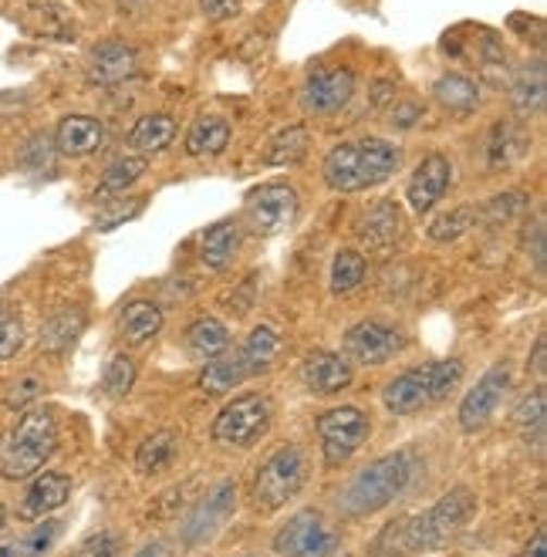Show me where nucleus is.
I'll return each mask as SVG.
<instances>
[{"mask_svg":"<svg viewBox=\"0 0 547 557\" xmlns=\"http://www.w3.org/2000/svg\"><path fill=\"white\" fill-rule=\"evenodd\" d=\"M473 513H476L473 490L453 486V490H446L433 507L385 523L378 537L372 541L369 554L372 557H415L423 550H439L457 534L467 531Z\"/></svg>","mask_w":547,"mask_h":557,"instance_id":"obj_1","label":"nucleus"},{"mask_svg":"<svg viewBox=\"0 0 547 557\" xmlns=\"http://www.w3.org/2000/svg\"><path fill=\"white\" fill-rule=\"evenodd\" d=\"M420 473H423V456L415 449L402 446L396 453H385L348 480V486L338 494V507L345 517L378 513L382 507L406 497L412 483L420 480Z\"/></svg>","mask_w":547,"mask_h":557,"instance_id":"obj_2","label":"nucleus"},{"mask_svg":"<svg viewBox=\"0 0 547 557\" xmlns=\"http://www.w3.org/2000/svg\"><path fill=\"white\" fill-rule=\"evenodd\" d=\"M402 166V149L385 139H359L341 143L325 156V183L335 193H362L385 183Z\"/></svg>","mask_w":547,"mask_h":557,"instance_id":"obj_3","label":"nucleus"},{"mask_svg":"<svg viewBox=\"0 0 547 557\" xmlns=\"http://www.w3.org/2000/svg\"><path fill=\"white\" fill-rule=\"evenodd\" d=\"M467 369L460 358H439V362H426L406 369L389 385L382 388V406L393 416H415L436 403H443L449 392L463 382Z\"/></svg>","mask_w":547,"mask_h":557,"instance_id":"obj_4","label":"nucleus"},{"mask_svg":"<svg viewBox=\"0 0 547 557\" xmlns=\"http://www.w3.org/2000/svg\"><path fill=\"white\" fill-rule=\"evenodd\" d=\"M58 449V422L48 409H24L11 440L0 446V473L4 480L35 476Z\"/></svg>","mask_w":547,"mask_h":557,"instance_id":"obj_5","label":"nucleus"},{"mask_svg":"<svg viewBox=\"0 0 547 557\" xmlns=\"http://www.w3.org/2000/svg\"><path fill=\"white\" fill-rule=\"evenodd\" d=\"M308 453L301 446H281L277 453L268 456V463L261 467L250 490V504L257 513H274L287 500H295L301 494V486L308 483Z\"/></svg>","mask_w":547,"mask_h":557,"instance_id":"obj_6","label":"nucleus"},{"mask_svg":"<svg viewBox=\"0 0 547 557\" xmlns=\"http://www.w3.org/2000/svg\"><path fill=\"white\" fill-rule=\"evenodd\" d=\"M274 422V406L261 392H247L237 396L220 409V416L210 425V436L216 446L227 449H250L253 443H261Z\"/></svg>","mask_w":547,"mask_h":557,"instance_id":"obj_7","label":"nucleus"},{"mask_svg":"<svg viewBox=\"0 0 547 557\" xmlns=\"http://www.w3.org/2000/svg\"><path fill=\"white\" fill-rule=\"evenodd\" d=\"M338 547H341L338 528L314 507L298 510L274 537L277 557H335Z\"/></svg>","mask_w":547,"mask_h":557,"instance_id":"obj_8","label":"nucleus"},{"mask_svg":"<svg viewBox=\"0 0 547 557\" xmlns=\"http://www.w3.org/2000/svg\"><path fill=\"white\" fill-rule=\"evenodd\" d=\"M237 510V483L234 480H220L213 483L207 494L192 504V510L183 517L179 523V544L197 550L203 544H210L220 531L223 523H227Z\"/></svg>","mask_w":547,"mask_h":557,"instance_id":"obj_9","label":"nucleus"},{"mask_svg":"<svg viewBox=\"0 0 547 557\" xmlns=\"http://www.w3.org/2000/svg\"><path fill=\"white\" fill-rule=\"evenodd\" d=\"M298 213H301L298 189L287 186V183L257 186L244 203V216L250 223V231L261 234V237H277L284 231H291Z\"/></svg>","mask_w":547,"mask_h":557,"instance_id":"obj_10","label":"nucleus"},{"mask_svg":"<svg viewBox=\"0 0 547 557\" xmlns=\"http://www.w3.org/2000/svg\"><path fill=\"white\" fill-rule=\"evenodd\" d=\"M369 433L372 422L356 406L328 409L325 416H318V440H321V453H325V467L348 463L365 446Z\"/></svg>","mask_w":547,"mask_h":557,"instance_id":"obj_11","label":"nucleus"},{"mask_svg":"<svg viewBox=\"0 0 547 557\" xmlns=\"http://www.w3.org/2000/svg\"><path fill=\"white\" fill-rule=\"evenodd\" d=\"M402 348H406V332L396 321L385 318H365L359 324H351L345 335V355L362 366H385Z\"/></svg>","mask_w":547,"mask_h":557,"instance_id":"obj_12","label":"nucleus"},{"mask_svg":"<svg viewBox=\"0 0 547 557\" xmlns=\"http://www.w3.org/2000/svg\"><path fill=\"white\" fill-rule=\"evenodd\" d=\"M507 388H510V369L507 366H494L487 369L484 375L476 379V385L463 396L460 403V430L463 433H480L484 425L497 416L504 396H507Z\"/></svg>","mask_w":547,"mask_h":557,"instance_id":"obj_13","label":"nucleus"},{"mask_svg":"<svg viewBox=\"0 0 547 557\" xmlns=\"http://www.w3.org/2000/svg\"><path fill=\"white\" fill-rule=\"evenodd\" d=\"M351 95H356V72L325 69V72L308 75L304 91H301V109L308 115H335L351 102Z\"/></svg>","mask_w":547,"mask_h":557,"instance_id":"obj_14","label":"nucleus"},{"mask_svg":"<svg viewBox=\"0 0 547 557\" xmlns=\"http://www.w3.org/2000/svg\"><path fill=\"white\" fill-rule=\"evenodd\" d=\"M453 183V162L443 152H430L420 159V166L412 170L409 186H406V200L412 213H430Z\"/></svg>","mask_w":547,"mask_h":557,"instance_id":"obj_15","label":"nucleus"},{"mask_svg":"<svg viewBox=\"0 0 547 557\" xmlns=\"http://www.w3.org/2000/svg\"><path fill=\"white\" fill-rule=\"evenodd\" d=\"M85 72H88V82L112 88V85H122V82L139 75V54L133 45L109 38V41H99L88 51Z\"/></svg>","mask_w":547,"mask_h":557,"instance_id":"obj_16","label":"nucleus"},{"mask_svg":"<svg viewBox=\"0 0 547 557\" xmlns=\"http://www.w3.org/2000/svg\"><path fill=\"white\" fill-rule=\"evenodd\" d=\"M356 379V369H351L348 358L335 355V351H314L301 362V385L314 396H335V392H345Z\"/></svg>","mask_w":547,"mask_h":557,"instance_id":"obj_17","label":"nucleus"},{"mask_svg":"<svg viewBox=\"0 0 547 557\" xmlns=\"http://www.w3.org/2000/svg\"><path fill=\"white\" fill-rule=\"evenodd\" d=\"M105 146V125L95 115H64L54 133V149L61 156L85 159Z\"/></svg>","mask_w":547,"mask_h":557,"instance_id":"obj_18","label":"nucleus"},{"mask_svg":"<svg viewBox=\"0 0 547 557\" xmlns=\"http://www.w3.org/2000/svg\"><path fill=\"white\" fill-rule=\"evenodd\" d=\"M402 231H406V216H402L399 203H393V200H378V203H372L369 213H365L362 223H359V237H362V244H365L369 250H375V253L393 250L396 240L402 237Z\"/></svg>","mask_w":547,"mask_h":557,"instance_id":"obj_19","label":"nucleus"},{"mask_svg":"<svg viewBox=\"0 0 547 557\" xmlns=\"http://www.w3.org/2000/svg\"><path fill=\"white\" fill-rule=\"evenodd\" d=\"M531 152V133L513 119H504L490 128V139H487V166L494 173L513 170L518 162Z\"/></svg>","mask_w":547,"mask_h":557,"instance_id":"obj_20","label":"nucleus"},{"mask_svg":"<svg viewBox=\"0 0 547 557\" xmlns=\"http://www.w3.org/2000/svg\"><path fill=\"white\" fill-rule=\"evenodd\" d=\"M69 497H72V476L69 473H38L24 490L21 513L24 517H48V513H54L69 504Z\"/></svg>","mask_w":547,"mask_h":557,"instance_id":"obj_21","label":"nucleus"},{"mask_svg":"<svg viewBox=\"0 0 547 557\" xmlns=\"http://www.w3.org/2000/svg\"><path fill=\"white\" fill-rule=\"evenodd\" d=\"M281 351H284V338L274 332L271 324H257L253 332L244 338L237 358H240V366H244V372H247V379H250V375L271 372V369L277 366Z\"/></svg>","mask_w":547,"mask_h":557,"instance_id":"obj_22","label":"nucleus"},{"mask_svg":"<svg viewBox=\"0 0 547 557\" xmlns=\"http://www.w3.org/2000/svg\"><path fill=\"white\" fill-rule=\"evenodd\" d=\"M119 332L128 345H149L159 332H163V308L149 298L128 301L119 314Z\"/></svg>","mask_w":547,"mask_h":557,"instance_id":"obj_23","label":"nucleus"},{"mask_svg":"<svg viewBox=\"0 0 547 557\" xmlns=\"http://www.w3.org/2000/svg\"><path fill=\"white\" fill-rule=\"evenodd\" d=\"M240 250V226L237 220H220L200 237V257L210 271H227Z\"/></svg>","mask_w":547,"mask_h":557,"instance_id":"obj_24","label":"nucleus"},{"mask_svg":"<svg viewBox=\"0 0 547 557\" xmlns=\"http://www.w3.org/2000/svg\"><path fill=\"white\" fill-rule=\"evenodd\" d=\"M85 321H88V318H85V311H82L78 305L54 311V314L45 321V327H41V348H45L48 355H64L69 348H75L78 335L85 332Z\"/></svg>","mask_w":547,"mask_h":557,"instance_id":"obj_25","label":"nucleus"},{"mask_svg":"<svg viewBox=\"0 0 547 557\" xmlns=\"http://www.w3.org/2000/svg\"><path fill=\"white\" fill-rule=\"evenodd\" d=\"M186 348L192 358H203V362H210V358H220L223 351L231 348V327L223 324L220 318H197L189 327H186Z\"/></svg>","mask_w":547,"mask_h":557,"instance_id":"obj_26","label":"nucleus"},{"mask_svg":"<svg viewBox=\"0 0 547 557\" xmlns=\"http://www.w3.org/2000/svg\"><path fill=\"white\" fill-rule=\"evenodd\" d=\"M231 143V122L220 115H203L189 125L186 133V156L203 159V156H220Z\"/></svg>","mask_w":547,"mask_h":557,"instance_id":"obj_27","label":"nucleus"},{"mask_svg":"<svg viewBox=\"0 0 547 557\" xmlns=\"http://www.w3.org/2000/svg\"><path fill=\"white\" fill-rule=\"evenodd\" d=\"M176 449H179V436L173 430H156V433H149L139 443V449H136V470L142 476L170 470L173 460H176Z\"/></svg>","mask_w":547,"mask_h":557,"instance_id":"obj_28","label":"nucleus"},{"mask_svg":"<svg viewBox=\"0 0 547 557\" xmlns=\"http://www.w3.org/2000/svg\"><path fill=\"white\" fill-rule=\"evenodd\" d=\"M173 139H176V119L166 112L142 115L133 125V133H128V146L136 152H163Z\"/></svg>","mask_w":547,"mask_h":557,"instance_id":"obj_29","label":"nucleus"},{"mask_svg":"<svg viewBox=\"0 0 547 557\" xmlns=\"http://www.w3.org/2000/svg\"><path fill=\"white\" fill-rule=\"evenodd\" d=\"M544 91H547V82H544V64L540 61L524 64V69L510 82L513 109H518L521 115H537L544 109Z\"/></svg>","mask_w":547,"mask_h":557,"instance_id":"obj_30","label":"nucleus"},{"mask_svg":"<svg viewBox=\"0 0 547 557\" xmlns=\"http://www.w3.org/2000/svg\"><path fill=\"white\" fill-rule=\"evenodd\" d=\"M247 379L244 366L237 355H220V358H210L203 375H200V392L207 399H220L227 396V392H234L240 382Z\"/></svg>","mask_w":547,"mask_h":557,"instance_id":"obj_31","label":"nucleus"},{"mask_svg":"<svg viewBox=\"0 0 547 557\" xmlns=\"http://www.w3.org/2000/svg\"><path fill=\"white\" fill-rule=\"evenodd\" d=\"M311 149V133L304 125H287L268 143L264 149V162L268 166H291V162H301Z\"/></svg>","mask_w":547,"mask_h":557,"instance_id":"obj_32","label":"nucleus"},{"mask_svg":"<svg viewBox=\"0 0 547 557\" xmlns=\"http://www.w3.org/2000/svg\"><path fill=\"white\" fill-rule=\"evenodd\" d=\"M433 98L446 112H473L480 106V85L467 75H443L433 85Z\"/></svg>","mask_w":547,"mask_h":557,"instance_id":"obj_33","label":"nucleus"},{"mask_svg":"<svg viewBox=\"0 0 547 557\" xmlns=\"http://www.w3.org/2000/svg\"><path fill=\"white\" fill-rule=\"evenodd\" d=\"M473 210H476V223H484V226H504V223L518 220L527 210V193H518V189L497 193V196H490L484 207H473Z\"/></svg>","mask_w":547,"mask_h":557,"instance_id":"obj_34","label":"nucleus"},{"mask_svg":"<svg viewBox=\"0 0 547 557\" xmlns=\"http://www.w3.org/2000/svg\"><path fill=\"white\" fill-rule=\"evenodd\" d=\"M136 375H139L136 358L125 355V351H115L105 362V372H102V392L109 399H125L136 385Z\"/></svg>","mask_w":547,"mask_h":557,"instance_id":"obj_35","label":"nucleus"},{"mask_svg":"<svg viewBox=\"0 0 547 557\" xmlns=\"http://www.w3.org/2000/svg\"><path fill=\"white\" fill-rule=\"evenodd\" d=\"M369 274V264L359 250H338L335 260H332V294H351L356 287H362Z\"/></svg>","mask_w":547,"mask_h":557,"instance_id":"obj_36","label":"nucleus"},{"mask_svg":"<svg viewBox=\"0 0 547 557\" xmlns=\"http://www.w3.org/2000/svg\"><path fill=\"white\" fill-rule=\"evenodd\" d=\"M149 162L142 156H119L115 162H109V170L102 176V186H99V196L105 200V196H115V193H125L133 183L142 180Z\"/></svg>","mask_w":547,"mask_h":557,"instance_id":"obj_37","label":"nucleus"},{"mask_svg":"<svg viewBox=\"0 0 547 557\" xmlns=\"http://www.w3.org/2000/svg\"><path fill=\"white\" fill-rule=\"evenodd\" d=\"M544 416H547V392L544 388H534L531 396H524L521 406L513 409V422H518L527 436L534 433L537 449H544V422H547Z\"/></svg>","mask_w":547,"mask_h":557,"instance_id":"obj_38","label":"nucleus"},{"mask_svg":"<svg viewBox=\"0 0 547 557\" xmlns=\"http://www.w3.org/2000/svg\"><path fill=\"white\" fill-rule=\"evenodd\" d=\"M470 226H476V210L473 207H457L449 213H439L433 223H430V240L436 244H453L460 240Z\"/></svg>","mask_w":547,"mask_h":557,"instance_id":"obj_39","label":"nucleus"},{"mask_svg":"<svg viewBox=\"0 0 547 557\" xmlns=\"http://www.w3.org/2000/svg\"><path fill=\"white\" fill-rule=\"evenodd\" d=\"M58 537H61V520L41 517V523H35V528H30L21 537V544H14L17 547V557H45L54 547Z\"/></svg>","mask_w":547,"mask_h":557,"instance_id":"obj_40","label":"nucleus"},{"mask_svg":"<svg viewBox=\"0 0 547 557\" xmlns=\"http://www.w3.org/2000/svg\"><path fill=\"white\" fill-rule=\"evenodd\" d=\"M122 534H115V531H99V534H91V537H85L75 550H72V557H122Z\"/></svg>","mask_w":547,"mask_h":557,"instance_id":"obj_41","label":"nucleus"},{"mask_svg":"<svg viewBox=\"0 0 547 557\" xmlns=\"http://www.w3.org/2000/svg\"><path fill=\"white\" fill-rule=\"evenodd\" d=\"M54 152H58V149L48 143V136H30L27 146L21 149V166H24L27 173H45V170H51Z\"/></svg>","mask_w":547,"mask_h":557,"instance_id":"obj_42","label":"nucleus"},{"mask_svg":"<svg viewBox=\"0 0 547 557\" xmlns=\"http://www.w3.org/2000/svg\"><path fill=\"white\" fill-rule=\"evenodd\" d=\"M24 345V324L17 314H8L0 311V362H8V358H14Z\"/></svg>","mask_w":547,"mask_h":557,"instance_id":"obj_43","label":"nucleus"},{"mask_svg":"<svg viewBox=\"0 0 547 557\" xmlns=\"http://www.w3.org/2000/svg\"><path fill=\"white\" fill-rule=\"evenodd\" d=\"M426 115V109L420 102H409V98H402V102H396L389 109V125L399 128V133H409V128L420 125V119Z\"/></svg>","mask_w":547,"mask_h":557,"instance_id":"obj_44","label":"nucleus"},{"mask_svg":"<svg viewBox=\"0 0 547 557\" xmlns=\"http://www.w3.org/2000/svg\"><path fill=\"white\" fill-rule=\"evenodd\" d=\"M41 388H45V382H41L38 375H24V379L11 388L8 406H11V409H27L30 403H35V399L41 396Z\"/></svg>","mask_w":547,"mask_h":557,"instance_id":"obj_45","label":"nucleus"},{"mask_svg":"<svg viewBox=\"0 0 547 557\" xmlns=\"http://www.w3.org/2000/svg\"><path fill=\"white\" fill-rule=\"evenodd\" d=\"M527 253L534 257V268H537V274H544V257H547V234H544V223L540 220H534L531 223V231H527Z\"/></svg>","mask_w":547,"mask_h":557,"instance_id":"obj_46","label":"nucleus"},{"mask_svg":"<svg viewBox=\"0 0 547 557\" xmlns=\"http://www.w3.org/2000/svg\"><path fill=\"white\" fill-rule=\"evenodd\" d=\"M200 11H203V17L220 24V21H231L240 14V0H200Z\"/></svg>","mask_w":547,"mask_h":557,"instance_id":"obj_47","label":"nucleus"},{"mask_svg":"<svg viewBox=\"0 0 547 557\" xmlns=\"http://www.w3.org/2000/svg\"><path fill=\"white\" fill-rule=\"evenodd\" d=\"M142 210V196H136V203L133 207H122V203H115V210L112 213H102L99 216V231H112V226H119L122 220H128V216H136Z\"/></svg>","mask_w":547,"mask_h":557,"instance_id":"obj_48","label":"nucleus"},{"mask_svg":"<svg viewBox=\"0 0 547 557\" xmlns=\"http://www.w3.org/2000/svg\"><path fill=\"white\" fill-rule=\"evenodd\" d=\"M527 366L534 369V375L544 379V372H547V338H544V335L534 342V351H531V362H527Z\"/></svg>","mask_w":547,"mask_h":557,"instance_id":"obj_49","label":"nucleus"},{"mask_svg":"<svg viewBox=\"0 0 547 557\" xmlns=\"http://www.w3.org/2000/svg\"><path fill=\"white\" fill-rule=\"evenodd\" d=\"M518 557H547V531H544V528H537V534L527 541V547H524Z\"/></svg>","mask_w":547,"mask_h":557,"instance_id":"obj_50","label":"nucleus"},{"mask_svg":"<svg viewBox=\"0 0 547 557\" xmlns=\"http://www.w3.org/2000/svg\"><path fill=\"white\" fill-rule=\"evenodd\" d=\"M393 95H396V85L393 82H375V95H372V106L382 109V106H389L393 102Z\"/></svg>","mask_w":547,"mask_h":557,"instance_id":"obj_51","label":"nucleus"},{"mask_svg":"<svg viewBox=\"0 0 547 557\" xmlns=\"http://www.w3.org/2000/svg\"><path fill=\"white\" fill-rule=\"evenodd\" d=\"M0 557H17V547L14 544H0Z\"/></svg>","mask_w":547,"mask_h":557,"instance_id":"obj_52","label":"nucleus"},{"mask_svg":"<svg viewBox=\"0 0 547 557\" xmlns=\"http://www.w3.org/2000/svg\"><path fill=\"white\" fill-rule=\"evenodd\" d=\"M4 528H8V507H0V534H4Z\"/></svg>","mask_w":547,"mask_h":557,"instance_id":"obj_53","label":"nucleus"},{"mask_svg":"<svg viewBox=\"0 0 547 557\" xmlns=\"http://www.w3.org/2000/svg\"><path fill=\"white\" fill-rule=\"evenodd\" d=\"M0 446H4V443H0Z\"/></svg>","mask_w":547,"mask_h":557,"instance_id":"obj_54","label":"nucleus"}]
</instances>
